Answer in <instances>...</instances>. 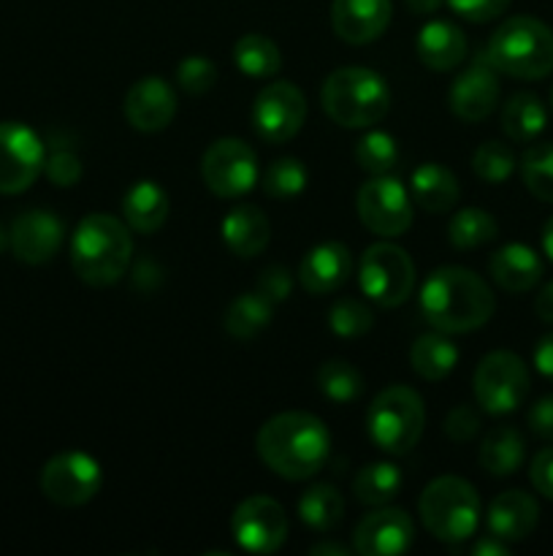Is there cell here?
<instances>
[{"mask_svg":"<svg viewBox=\"0 0 553 556\" xmlns=\"http://www.w3.org/2000/svg\"><path fill=\"white\" fill-rule=\"evenodd\" d=\"M480 413L472 405H455L453 410L445 416V434L453 443H470L477 432H480Z\"/></svg>","mask_w":553,"mask_h":556,"instance_id":"cell-43","label":"cell"},{"mask_svg":"<svg viewBox=\"0 0 553 556\" xmlns=\"http://www.w3.org/2000/svg\"><path fill=\"white\" fill-rule=\"evenodd\" d=\"M535 367L537 372L553 383V334H545L535 348Z\"/></svg>","mask_w":553,"mask_h":556,"instance_id":"cell-49","label":"cell"},{"mask_svg":"<svg viewBox=\"0 0 553 556\" xmlns=\"http://www.w3.org/2000/svg\"><path fill=\"white\" fill-rule=\"evenodd\" d=\"M551 106H553V90H551Z\"/></svg>","mask_w":553,"mask_h":556,"instance_id":"cell-56","label":"cell"},{"mask_svg":"<svg viewBox=\"0 0 553 556\" xmlns=\"http://www.w3.org/2000/svg\"><path fill=\"white\" fill-rule=\"evenodd\" d=\"M417 60L432 71H453L466 58V36L459 25L445 20H432L421 27L415 41Z\"/></svg>","mask_w":553,"mask_h":556,"instance_id":"cell-23","label":"cell"},{"mask_svg":"<svg viewBox=\"0 0 553 556\" xmlns=\"http://www.w3.org/2000/svg\"><path fill=\"white\" fill-rule=\"evenodd\" d=\"M320 101L325 114L342 128H372L388 114L390 90L377 71L347 65L323 81Z\"/></svg>","mask_w":553,"mask_h":556,"instance_id":"cell-5","label":"cell"},{"mask_svg":"<svg viewBox=\"0 0 553 556\" xmlns=\"http://www.w3.org/2000/svg\"><path fill=\"white\" fill-rule=\"evenodd\" d=\"M472 172L483 179V182H507L515 172V152L502 141H483L472 155Z\"/></svg>","mask_w":553,"mask_h":556,"instance_id":"cell-40","label":"cell"},{"mask_svg":"<svg viewBox=\"0 0 553 556\" xmlns=\"http://www.w3.org/2000/svg\"><path fill=\"white\" fill-rule=\"evenodd\" d=\"M415 541V525L399 508H385L361 519L352 535V552L361 556H399L410 552Z\"/></svg>","mask_w":553,"mask_h":556,"instance_id":"cell-17","label":"cell"},{"mask_svg":"<svg viewBox=\"0 0 553 556\" xmlns=\"http://www.w3.org/2000/svg\"><path fill=\"white\" fill-rule=\"evenodd\" d=\"M472 556H507V546L497 535H486L472 546Z\"/></svg>","mask_w":553,"mask_h":556,"instance_id":"cell-51","label":"cell"},{"mask_svg":"<svg viewBox=\"0 0 553 556\" xmlns=\"http://www.w3.org/2000/svg\"><path fill=\"white\" fill-rule=\"evenodd\" d=\"M43 172H47L49 182L57 185V188H74V185L81 179V161L74 155V152L60 150L47 157Z\"/></svg>","mask_w":553,"mask_h":556,"instance_id":"cell-44","label":"cell"},{"mask_svg":"<svg viewBox=\"0 0 553 556\" xmlns=\"http://www.w3.org/2000/svg\"><path fill=\"white\" fill-rule=\"evenodd\" d=\"M410 364L423 380H445L459 364V348L445 331L421 334L410 348Z\"/></svg>","mask_w":553,"mask_h":556,"instance_id":"cell-29","label":"cell"},{"mask_svg":"<svg viewBox=\"0 0 553 556\" xmlns=\"http://www.w3.org/2000/svg\"><path fill=\"white\" fill-rule=\"evenodd\" d=\"M499 79L497 68L486 58L472 63L459 79L450 85L448 103L450 112L464 123H480L497 109Z\"/></svg>","mask_w":553,"mask_h":556,"instance_id":"cell-19","label":"cell"},{"mask_svg":"<svg viewBox=\"0 0 553 556\" xmlns=\"http://www.w3.org/2000/svg\"><path fill=\"white\" fill-rule=\"evenodd\" d=\"M542 250H545L548 261H553V217H548L545 228H542Z\"/></svg>","mask_w":553,"mask_h":556,"instance_id":"cell-54","label":"cell"},{"mask_svg":"<svg viewBox=\"0 0 553 556\" xmlns=\"http://www.w3.org/2000/svg\"><path fill=\"white\" fill-rule=\"evenodd\" d=\"M486 60L513 79H542L553 71V30L535 16H510L493 30Z\"/></svg>","mask_w":553,"mask_h":556,"instance_id":"cell-4","label":"cell"},{"mask_svg":"<svg viewBox=\"0 0 553 556\" xmlns=\"http://www.w3.org/2000/svg\"><path fill=\"white\" fill-rule=\"evenodd\" d=\"M65 226L57 215L47 210H27L11 223L9 248L22 264H47L63 244Z\"/></svg>","mask_w":553,"mask_h":556,"instance_id":"cell-16","label":"cell"},{"mask_svg":"<svg viewBox=\"0 0 553 556\" xmlns=\"http://www.w3.org/2000/svg\"><path fill=\"white\" fill-rule=\"evenodd\" d=\"M548 112L535 92H515L502 109V130L510 141L529 144L545 130Z\"/></svg>","mask_w":553,"mask_h":556,"instance_id":"cell-30","label":"cell"},{"mask_svg":"<svg viewBox=\"0 0 553 556\" xmlns=\"http://www.w3.org/2000/svg\"><path fill=\"white\" fill-rule=\"evenodd\" d=\"M410 193L421 210L442 215L459 204V177L442 163H421L410 177Z\"/></svg>","mask_w":553,"mask_h":556,"instance_id":"cell-26","label":"cell"},{"mask_svg":"<svg viewBox=\"0 0 553 556\" xmlns=\"http://www.w3.org/2000/svg\"><path fill=\"white\" fill-rule=\"evenodd\" d=\"M103 470L85 451H65L52 456L41 470V492L60 508H79L101 492Z\"/></svg>","mask_w":553,"mask_h":556,"instance_id":"cell-10","label":"cell"},{"mask_svg":"<svg viewBox=\"0 0 553 556\" xmlns=\"http://www.w3.org/2000/svg\"><path fill=\"white\" fill-rule=\"evenodd\" d=\"M318 391L336 405H347L363 394V375L342 358H329L318 369Z\"/></svg>","mask_w":553,"mask_h":556,"instance_id":"cell-36","label":"cell"},{"mask_svg":"<svg viewBox=\"0 0 553 556\" xmlns=\"http://www.w3.org/2000/svg\"><path fill=\"white\" fill-rule=\"evenodd\" d=\"M426 427V407L410 386H390L380 391L366 410V432L380 451L404 456L421 440Z\"/></svg>","mask_w":553,"mask_h":556,"instance_id":"cell-7","label":"cell"},{"mask_svg":"<svg viewBox=\"0 0 553 556\" xmlns=\"http://www.w3.org/2000/svg\"><path fill=\"white\" fill-rule=\"evenodd\" d=\"M526 459L524 434L515 427H497L486 434L480 445V467L488 476L507 478L520 470Z\"/></svg>","mask_w":553,"mask_h":556,"instance_id":"cell-28","label":"cell"},{"mask_svg":"<svg viewBox=\"0 0 553 556\" xmlns=\"http://www.w3.org/2000/svg\"><path fill=\"white\" fill-rule=\"evenodd\" d=\"M394 3L390 0H334L331 25L334 33L350 47L372 43L388 30Z\"/></svg>","mask_w":553,"mask_h":556,"instance_id":"cell-20","label":"cell"},{"mask_svg":"<svg viewBox=\"0 0 553 556\" xmlns=\"http://www.w3.org/2000/svg\"><path fill=\"white\" fill-rule=\"evenodd\" d=\"M499 233L497 220L488 215L480 206H470V210H459L448 223V239L453 248L459 250H475L483 244L493 242Z\"/></svg>","mask_w":553,"mask_h":556,"instance_id":"cell-35","label":"cell"},{"mask_svg":"<svg viewBox=\"0 0 553 556\" xmlns=\"http://www.w3.org/2000/svg\"><path fill=\"white\" fill-rule=\"evenodd\" d=\"M529 481L542 497L553 500V445L551 448H542L540 454L531 459L529 467Z\"/></svg>","mask_w":553,"mask_h":556,"instance_id":"cell-47","label":"cell"},{"mask_svg":"<svg viewBox=\"0 0 553 556\" xmlns=\"http://www.w3.org/2000/svg\"><path fill=\"white\" fill-rule=\"evenodd\" d=\"M404 5L412 11V14L428 16V14H434V11H439L442 0H404Z\"/></svg>","mask_w":553,"mask_h":556,"instance_id":"cell-52","label":"cell"},{"mask_svg":"<svg viewBox=\"0 0 553 556\" xmlns=\"http://www.w3.org/2000/svg\"><path fill=\"white\" fill-rule=\"evenodd\" d=\"M231 535L247 554H274L287 541V516L271 497L242 500L231 516Z\"/></svg>","mask_w":553,"mask_h":556,"instance_id":"cell-15","label":"cell"},{"mask_svg":"<svg viewBox=\"0 0 553 556\" xmlns=\"http://www.w3.org/2000/svg\"><path fill=\"white\" fill-rule=\"evenodd\" d=\"M448 5L461 20L483 25V22L499 20L507 11L510 0H448Z\"/></svg>","mask_w":553,"mask_h":556,"instance_id":"cell-45","label":"cell"},{"mask_svg":"<svg viewBox=\"0 0 553 556\" xmlns=\"http://www.w3.org/2000/svg\"><path fill=\"white\" fill-rule=\"evenodd\" d=\"M493 282L507 293H526L542 280V258L529 244H504L488 261Z\"/></svg>","mask_w":553,"mask_h":556,"instance_id":"cell-24","label":"cell"},{"mask_svg":"<svg viewBox=\"0 0 553 556\" xmlns=\"http://www.w3.org/2000/svg\"><path fill=\"white\" fill-rule=\"evenodd\" d=\"M43 141L25 123H0V195H20L41 177Z\"/></svg>","mask_w":553,"mask_h":556,"instance_id":"cell-13","label":"cell"},{"mask_svg":"<svg viewBox=\"0 0 553 556\" xmlns=\"http://www.w3.org/2000/svg\"><path fill=\"white\" fill-rule=\"evenodd\" d=\"M271 315H274V302H269L263 293H242L228 304L226 331L239 342L255 340L271 324Z\"/></svg>","mask_w":553,"mask_h":556,"instance_id":"cell-31","label":"cell"},{"mask_svg":"<svg viewBox=\"0 0 553 556\" xmlns=\"http://www.w3.org/2000/svg\"><path fill=\"white\" fill-rule=\"evenodd\" d=\"M535 313L542 324H553V280L542 286V291L535 299Z\"/></svg>","mask_w":553,"mask_h":556,"instance_id":"cell-50","label":"cell"},{"mask_svg":"<svg viewBox=\"0 0 553 556\" xmlns=\"http://www.w3.org/2000/svg\"><path fill=\"white\" fill-rule=\"evenodd\" d=\"M352 275V255L347 244L323 242L307 250L298 264V282L312 296H325L334 293L350 280Z\"/></svg>","mask_w":553,"mask_h":556,"instance_id":"cell-21","label":"cell"},{"mask_svg":"<svg viewBox=\"0 0 553 556\" xmlns=\"http://www.w3.org/2000/svg\"><path fill=\"white\" fill-rule=\"evenodd\" d=\"M271 226L269 217L258 210V206H233L226 217H222V242L231 250L236 258H255L269 248Z\"/></svg>","mask_w":553,"mask_h":556,"instance_id":"cell-25","label":"cell"},{"mask_svg":"<svg viewBox=\"0 0 553 556\" xmlns=\"http://www.w3.org/2000/svg\"><path fill=\"white\" fill-rule=\"evenodd\" d=\"M171 212V199L166 190L157 182L141 179V182L130 185L123 195V215L128 228L139 233H155L160 231L163 223L168 220Z\"/></svg>","mask_w":553,"mask_h":556,"instance_id":"cell-27","label":"cell"},{"mask_svg":"<svg viewBox=\"0 0 553 556\" xmlns=\"http://www.w3.org/2000/svg\"><path fill=\"white\" fill-rule=\"evenodd\" d=\"M217 65L204 54H190L177 65V85L190 96H204L215 87Z\"/></svg>","mask_w":553,"mask_h":556,"instance_id":"cell-42","label":"cell"},{"mask_svg":"<svg viewBox=\"0 0 553 556\" xmlns=\"http://www.w3.org/2000/svg\"><path fill=\"white\" fill-rule=\"evenodd\" d=\"M520 177L535 199L553 204V141H540L524 152Z\"/></svg>","mask_w":553,"mask_h":556,"instance_id":"cell-37","label":"cell"},{"mask_svg":"<svg viewBox=\"0 0 553 556\" xmlns=\"http://www.w3.org/2000/svg\"><path fill=\"white\" fill-rule=\"evenodd\" d=\"M296 510L312 532H331L345 519V500L331 483H314L298 497Z\"/></svg>","mask_w":553,"mask_h":556,"instance_id":"cell-33","label":"cell"},{"mask_svg":"<svg viewBox=\"0 0 553 556\" xmlns=\"http://www.w3.org/2000/svg\"><path fill=\"white\" fill-rule=\"evenodd\" d=\"M356 210L363 226L383 239L407 233L412 226V199L404 185L390 174L372 177L356 195Z\"/></svg>","mask_w":553,"mask_h":556,"instance_id":"cell-12","label":"cell"},{"mask_svg":"<svg viewBox=\"0 0 553 556\" xmlns=\"http://www.w3.org/2000/svg\"><path fill=\"white\" fill-rule=\"evenodd\" d=\"M356 161L372 177H383L390 174L399 163V147H396L394 136L385 130H369L356 147Z\"/></svg>","mask_w":553,"mask_h":556,"instance_id":"cell-38","label":"cell"},{"mask_svg":"<svg viewBox=\"0 0 553 556\" xmlns=\"http://www.w3.org/2000/svg\"><path fill=\"white\" fill-rule=\"evenodd\" d=\"M537 521H540V505L531 494L520 492V489L502 492L488 505V532L504 543L526 541L535 532Z\"/></svg>","mask_w":553,"mask_h":556,"instance_id":"cell-22","label":"cell"},{"mask_svg":"<svg viewBox=\"0 0 553 556\" xmlns=\"http://www.w3.org/2000/svg\"><path fill=\"white\" fill-rule=\"evenodd\" d=\"M133 255V239L123 220L103 212L81 217L70 239V266L76 277L92 288H106L123 280Z\"/></svg>","mask_w":553,"mask_h":556,"instance_id":"cell-3","label":"cell"},{"mask_svg":"<svg viewBox=\"0 0 553 556\" xmlns=\"http://www.w3.org/2000/svg\"><path fill=\"white\" fill-rule=\"evenodd\" d=\"M421 313L445 334H466L493 318L497 299L480 275L464 266H439L421 286Z\"/></svg>","mask_w":553,"mask_h":556,"instance_id":"cell-1","label":"cell"},{"mask_svg":"<svg viewBox=\"0 0 553 556\" xmlns=\"http://www.w3.org/2000/svg\"><path fill=\"white\" fill-rule=\"evenodd\" d=\"M329 326L342 340H358L369 334L374 326V313L361 299H339L329 313Z\"/></svg>","mask_w":553,"mask_h":556,"instance_id":"cell-41","label":"cell"},{"mask_svg":"<svg viewBox=\"0 0 553 556\" xmlns=\"http://www.w3.org/2000/svg\"><path fill=\"white\" fill-rule=\"evenodd\" d=\"M233 63L249 79H271V76L280 74L282 54L269 36L247 33L233 43Z\"/></svg>","mask_w":553,"mask_h":556,"instance_id":"cell-32","label":"cell"},{"mask_svg":"<svg viewBox=\"0 0 553 556\" xmlns=\"http://www.w3.org/2000/svg\"><path fill=\"white\" fill-rule=\"evenodd\" d=\"M358 286L380 307H399L415 288V264L399 244L377 242L361 255Z\"/></svg>","mask_w":553,"mask_h":556,"instance_id":"cell-8","label":"cell"},{"mask_svg":"<svg viewBox=\"0 0 553 556\" xmlns=\"http://www.w3.org/2000/svg\"><path fill=\"white\" fill-rule=\"evenodd\" d=\"M421 521L437 541L464 543L480 525V497L475 486L459 476L434 478L421 494Z\"/></svg>","mask_w":553,"mask_h":556,"instance_id":"cell-6","label":"cell"},{"mask_svg":"<svg viewBox=\"0 0 553 556\" xmlns=\"http://www.w3.org/2000/svg\"><path fill=\"white\" fill-rule=\"evenodd\" d=\"M529 427L537 438L553 440V394L542 396L531 405L529 410Z\"/></svg>","mask_w":553,"mask_h":556,"instance_id":"cell-48","label":"cell"},{"mask_svg":"<svg viewBox=\"0 0 553 556\" xmlns=\"http://www.w3.org/2000/svg\"><path fill=\"white\" fill-rule=\"evenodd\" d=\"M529 369L518 353L493 351L483 356L475 369V402L483 413L491 416H507L518 410L529 396Z\"/></svg>","mask_w":553,"mask_h":556,"instance_id":"cell-9","label":"cell"},{"mask_svg":"<svg viewBox=\"0 0 553 556\" xmlns=\"http://www.w3.org/2000/svg\"><path fill=\"white\" fill-rule=\"evenodd\" d=\"M307 119V98L291 81H271L255 96L253 130L266 144H285Z\"/></svg>","mask_w":553,"mask_h":556,"instance_id":"cell-14","label":"cell"},{"mask_svg":"<svg viewBox=\"0 0 553 556\" xmlns=\"http://www.w3.org/2000/svg\"><path fill=\"white\" fill-rule=\"evenodd\" d=\"M401 486H404V476L390 462H372L352 481V492H356L358 503L372 505V508L394 503L399 497Z\"/></svg>","mask_w":553,"mask_h":556,"instance_id":"cell-34","label":"cell"},{"mask_svg":"<svg viewBox=\"0 0 553 556\" xmlns=\"http://www.w3.org/2000/svg\"><path fill=\"white\" fill-rule=\"evenodd\" d=\"M312 554L314 556H325V554H334V556H347L350 554V548L342 546V543H314L312 546Z\"/></svg>","mask_w":553,"mask_h":556,"instance_id":"cell-53","label":"cell"},{"mask_svg":"<svg viewBox=\"0 0 553 556\" xmlns=\"http://www.w3.org/2000/svg\"><path fill=\"white\" fill-rule=\"evenodd\" d=\"M309 182L307 166L298 157H280L263 174V193L269 199H293L301 195Z\"/></svg>","mask_w":553,"mask_h":556,"instance_id":"cell-39","label":"cell"},{"mask_svg":"<svg viewBox=\"0 0 553 556\" xmlns=\"http://www.w3.org/2000/svg\"><path fill=\"white\" fill-rule=\"evenodd\" d=\"M258 291L274 304L285 302L293 291V275L285 266H266L258 277Z\"/></svg>","mask_w":553,"mask_h":556,"instance_id":"cell-46","label":"cell"},{"mask_svg":"<svg viewBox=\"0 0 553 556\" xmlns=\"http://www.w3.org/2000/svg\"><path fill=\"white\" fill-rule=\"evenodd\" d=\"M5 248H9V231H5V226L0 223V253H3Z\"/></svg>","mask_w":553,"mask_h":556,"instance_id":"cell-55","label":"cell"},{"mask_svg":"<svg viewBox=\"0 0 553 556\" xmlns=\"http://www.w3.org/2000/svg\"><path fill=\"white\" fill-rule=\"evenodd\" d=\"M255 451L274 476L285 478V481H307L323 470L331 451V438L318 416L291 410L269 418L258 429Z\"/></svg>","mask_w":553,"mask_h":556,"instance_id":"cell-2","label":"cell"},{"mask_svg":"<svg viewBox=\"0 0 553 556\" xmlns=\"http://www.w3.org/2000/svg\"><path fill=\"white\" fill-rule=\"evenodd\" d=\"M201 177L217 199L247 195L258 182V155L242 139H217L204 152Z\"/></svg>","mask_w":553,"mask_h":556,"instance_id":"cell-11","label":"cell"},{"mask_svg":"<svg viewBox=\"0 0 553 556\" xmlns=\"http://www.w3.org/2000/svg\"><path fill=\"white\" fill-rule=\"evenodd\" d=\"M123 112L141 134H160L177 117V92L160 76H144L125 92Z\"/></svg>","mask_w":553,"mask_h":556,"instance_id":"cell-18","label":"cell"}]
</instances>
